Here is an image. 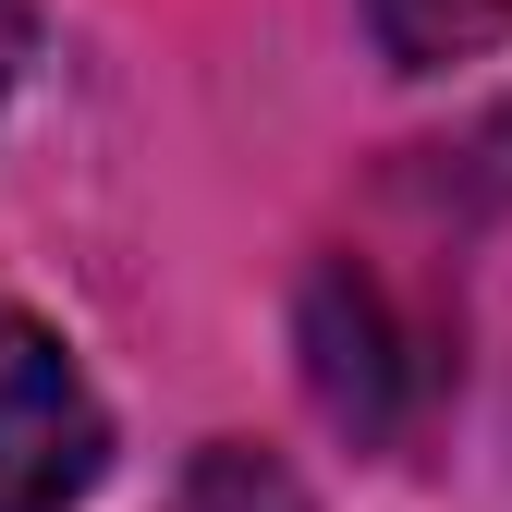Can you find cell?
Returning <instances> with one entry per match:
<instances>
[{"label": "cell", "mask_w": 512, "mask_h": 512, "mask_svg": "<svg viewBox=\"0 0 512 512\" xmlns=\"http://www.w3.org/2000/svg\"><path fill=\"white\" fill-rule=\"evenodd\" d=\"M110 464V415L86 366L25 305H0V512H74Z\"/></svg>", "instance_id": "6da1fadb"}, {"label": "cell", "mask_w": 512, "mask_h": 512, "mask_svg": "<svg viewBox=\"0 0 512 512\" xmlns=\"http://www.w3.org/2000/svg\"><path fill=\"white\" fill-rule=\"evenodd\" d=\"M366 25L403 74H439V61H476L488 37H512V0H366Z\"/></svg>", "instance_id": "7a4b0ae2"}]
</instances>
